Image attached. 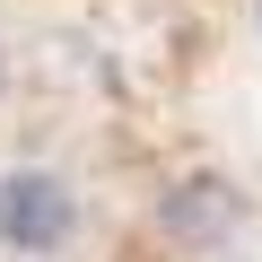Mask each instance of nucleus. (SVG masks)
Instances as JSON below:
<instances>
[{
  "label": "nucleus",
  "instance_id": "obj_3",
  "mask_svg": "<svg viewBox=\"0 0 262 262\" xmlns=\"http://www.w3.org/2000/svg\"><path fill=\"white\" fill-rule=\"evenodd\" d=\"M253 18H262V0H253Z\"/></svg>",
  "mask_w": 262,
  "mask_h": 262
},
{
  "label": "nucleus",
  "instance_id": "obj_1",
  "mask_svg": "<svg viewBox=\"0 0 262 262\" xmlns=\"http://www.w3.org/2000/svg\"><path fill=\"white\" fill-rule=\"evenodd\" d=\"M70 236H79V201H70L61 175H44V166H9V175H0V245H9V253L44 262Z\"/></svg>",
  "mask_w": 262,
  "mask_h": 262
},
{
  "label": "nucleus",
  "instance_id": "obj_2",
  "mask_svg": "<svg viewBox=\"0 0 262 262\" xmlns=\"http://www.w3.org/2000/svg\"><path fill=\"white\" fill-rule=\"evenodd\" d=\"M236 219H245V192H236L227 175H184V184L158 201L166 245H219V236H236Z\"/></svg>",
  "mask_w": 262,
  "mask_h": 262
}]
</instances>
